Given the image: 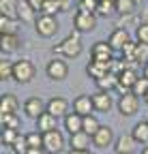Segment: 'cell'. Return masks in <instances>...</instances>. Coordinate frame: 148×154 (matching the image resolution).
Wrapping results in <instances>:
<instances>
[{
	"label": "cell",
	"mask_w": 148,
	"mask_h": 154,
	"mask_svg": "<svg viewBox=\"0 0 148 154\" xmlns=\"http://www.w3.org/2000/svg\"><path fill=\"white\" fill-rule=\"evenodd\" d=\"M54 54L67 58V60L80 58V54H82V38H80V34L73 32V34H69L67 38H62L58 45H54Z\"/></svg>",
	"instance_id": "1"
},
{
	"label": "cell",
	"mask_w": 148,
	"mask_h": 154,
	"mask_svg": "<svg viewBox=\"0 0 148 154\" xmlns=\"http://www.w3.org/2000/svg\"><path fill=\"white\" fill-rule=\"evenodd\" d=\"M34 75H36V66L26 60V58H22V60H17L13 62V79L17 84H28L34 79Z\"/></svg>",
	"instance_id": "2"
},
{
	"label": "cell",
	"mask_w": 148,
	"mask_h": 154,
	"mask_svg": "<svg viewBox=\"0 0 148 154\" xmlns=\"http://www.w3.org/2000/svg\"><path fill=\"white\" fill-rule=\"evenodd\" d=\"M34 28H36V34L43 36V38H52L54 34L58 32V19L52 17V15H39L34 22Z\"/></svg>",
	"instance_id": "3"
},
{
	"label": "cell",
	"mask_w": 148,
	"mask_h": 154,
	"mask_svg": "<svg viewBox=\"0 0 148 154\" xmlns=\"http://www.w3.org/2000/svg\"><path fill=\"white\" fill-rule=\"evenodd\" d=\"M73 28H75V32H92L97 28V15L95 13H86V11H77L75 17H73Z\"/></svg>",
	"instance_id": "4"
},
{
	"label": "cell",
	"mask_w": 148,
	"mask_h": 154,
	"mask_svg": "<svg viewBox=\"0 0 148 154\" xmlns=\"http://www.w3.org/2000/svg\"><path fill=\"white\" fill-rule=\"evenodd\" d=\"M116 107H118L120 116H127V118H129V116H135L140 111V96L133 94V92H127V94H122L118 99Z\"/></svg>",
	"instance_id": "5"
},
{
	"label": "cell",
	"mask_w": 148,
	"mask_h": 154,
	"mask_svg": "<svg viewBox=\"0 0 148 154\" xmlns=\"http://www.w3.org/2000/svg\"><path fill=\"white\" fill-rule=\"evenodd\" d=\"M45 73H47L49 79L60 82V79H65V77L69 75V64L62 60V58H54V60H49V62H47Z\"/></svg>",
	"instance_id": "6"
},
{
	"label": "cell",
	"mask_w": 148,
	"mask_h": 154,
	"mask_svg": "<svg viewBox=\"0 0 148 154\" xmlns=\"http://www.w3.org/2000/svg\"><path fill=\"white\" fill-rule=\"evenodd\" d=\"M65 148V137H62V133L56 128V131H52V133H45L43 135V150L47 154H56Z\"/></svg>",
	"instance_id": "7"
},
{
	"label": "cell",
	"mask_w": 148,
	"mask_h": 154,
	"mask_svg": "<svg viewBox=\"0 0 148 154\" xmlns=\"http://www.w3.org/2000/svg\"><path fill=\"white\" fill-rule=\"evenodd\" d=\"M90 60H101V62H109L114 60V47L107 41H99L90 47Z\"/></svg>",
	"instance_id": "8"
},
{
	"label": "cell",
	"mask_w": 148,
	"mask_h": 154,
	"mask_svg": "<svg viewBox=\"0 0 148 154\" xmlns=\"http://www.w3.org/2000/svg\"><path fill=\"white\" fill-rule=\"evenodd\" d=\"M24 111H26L28 118L39 120L47 111V103H43V99H39V96H30V99H26V103H24Z\"/></svg>",
	"instance_id": "9"
},
{
	"label": "cell",
	"mask_w": 148,
	"mask_h": 154,
	"mask_svg": "<svg viewBox=\"0 0 148 154\" xmlns=\"http://www.w3.org/2000/svg\"><path fill=\"white\" fill-rule=\"evenodd\" d=\"M73 111L80 113L82 118H86V116H92V111H95L92 96H88V94H80V96H75V101H73Z\"/></svg>",
	"instance_id": "10"
},
{
	"label": "cell",
	"mask_w": 148,
	"mask_h": 154,
	"mask_svg": "<svg viewBox=\"0 0 148 154\" xmlns=\"http://www.w3.org/2000/svg\"><path fill=\"white\" fill-rule=\"evenodd\" d=\"M107 43L114 47V51H122L127 43H131V38H129V32H127L124 28H116V30H112V34H109V38H107Z\"/></svg>",
	"instance_id": "11"
},
{
	"label": "cell",
	"mask_w": 148,
	"mask_h": 154,
	"mask_svg": "<svg viewBox=\"0 0 148 154\" xmlns=\"http://www.w3.org/2000/svg\"><path fill=\"white\" fill-rule=\"evenodd\" d=\"M47 111L56 118H67L69 116V103L62 99V96H54V99L47 101Z\"/></svg>",
	"instance_id": "12"
},
{
	"label": "cell",
	"mask_w": 148,
	"mask_h": 154,
	"mask_svg": "<svg viewBox=\"0 0 148 154\" xmlns=\"http://www.w3.org/2000/svg\"><path fill=\"white\" fill-rule=\"evenodd\" d=\"M15 17L22 19V22H36V11L28 0H20L15 9Z\"/></svg>",
	"instance_id": "13"
},
{
	"label": "cell",
	"mask_w": 148,
	"mask_h": 154,
	"mask_svg": "<svg viewBox=\"0 0 148 154\" xmlns=\"http://www.w3.org/2000/svg\"><path fill=\"white\" fill-rule=\"evenodd\" d=\"M112 137H114L112 128L101 124V128H99L95 135H92V143H95L97 148H101V150H103V148H109V146H112Z\"/></svg>",
	"instance_id": "14"
},
{
	"label": "cell",
	"mask_w": 148,
	"mask_h": 154,
	"mask_svg": "<svg viewBox=\"0 0 148 154\" xmlns=\"http://www.w3.org/2000/svg\"><path fill=\"white\" fill-rule=\"evenodd\" d=\"M135 139H133V135H120V137L116 139V143H114V150H116V154H133V150H135Z\"/></svg>",
	"instance_id": "15"
},
{
	"label": "cell",
	"mask_w": 148,
	"mask_h": 154,
	"mask_svg": "<svg viewBox=\"0 0 148 154\" xmlns=\"http://www.w3.org/2000/svg\"><path fill=\"white\" fill-rule=\"evenodd\" d=\"M92 103H95V111H101V113H107L109 109H112V94L109 92H97V94H92Z\"/></svg>",
	"instance_id": "16"
},
{
	"label": "cell",
	"mask_w": 148,
	"mask_h": 154,
	"mask_svg": "<svg viewBox=\"0 0 148 154\" xmlns=\"http://www.w3.org/2000/svg\"><path fill=\"white\" fill-rule=\"evenodd\" d=\"M86 73H88V77H92V79H101L103 75H107L109 73V62H101V60H90L88 62V66H86Z\"/></svg>",
	"instance_id": "17"
},
{
	"label": "cell",
	"mask_w": 148,
	"mask_h": 154,
	"mask_svg": "<svg viewBox=\"0 0 148 154\" xmlns=\"http://www.w3.org/2000/svg\"><path fill=\"white\" fill-rule=\"evenodd\" d=\"M69 143H71V150H90V146H92V137H90L88 133L80 131V133H75V135H71Z\"/></svg>",
	"instance_id": "18"
},
{
	"label": "cell",
	"mask_w": 148,
	"mask_h": 154,
	"mask_svg": "<svg viewBox=\"0 0 148 154\" xmlns=\"http://www.w3.org/2000/svg\"><path fill=\"white\" fill-rule=\"evenodd\" d=\"M58 118H56V116H52L49 111H45L43 116H41V118L39 120H36V131H39V133H52V131H56V126H58V122H56Z\"/></svg>",
	"instance_id": "19"
},
{
	"label": "cell",
	"mask_w": 148,
	"mask_h": 154,
	"mask_svg": "<svg viewBox=\"0 0 148 154\" xmlns=\"http://www.w3.org/2000/svg\"><path fill=\"white\" fill-rule=\"evenodd\" d=\"M65 128H67V133L69 135H75V133H80V131H84V118L80 113H69L67 118H65Z\"/></svg>",
	"instance_id": "20"
},
{
	"label": "cell",
	"mask_w": 148,
	"mask_h": 154,
	"mask_svg": "<svg viewBox=\"0 0 148 154\" xmlns=\"http://www.w3.org/2000/svg\"><path fill=\"white\" fill-rule=\"evenodd\" d=\"M0 47L2 51H17L22 47V41H20V34H2L0 36Z\"/></svg>",
	"instance_id": "21"
},
{
	"label": "cell",
	"mask_w": 148,
	"mask_h": 154,
	"mask_svg": "<svg viewBox=\"0 0 148 154\" xmlns=\"http://www.w3.org/2000/svg\"><path fill=\"white\" fill-rule=\"evenodd\" d=\"M97 88L101 92H109V90H116L118 88V75L109 71L107 75H103L101 79H97Z\"/></svg>",
	"instance_id": "22"
},
{
	"label": "cell",
	"mask_w": 148,
	"mask_h": 154,
	"mask_svg": "<svg viewBox=\"0 0 148 154\" xmlns=\"http://www.w3.org/2000/svg\"><path fill=\"white\" fill-rule=\"evenodd\" d=\"M20 103H17V96L15 94H2V99H0V116L2 113H15Z\"/></svg>",
	"instance_id": "23"
},
{
	"label": "cell",
	"mask_w": 148,
	"mask_h": 154,
	"mask_svg": "<svg viewBox=\"0 0 148 154\" xmlns=\"http://www.w3.org/2000/svg\"><path fill=\"white\" fill-rule=\"evenodd\" d=\"M0 32L2 34H20V22L15 17H0Z\"/></svg>",
	"instance_id": "24"
},
{
	"label": "cell",
	"mask_w": 148,
	"mask_h": 154,
	"mask_svg": "<svg viewBox=\"0 0 148 154\" xmlns=\"http://www.w3.org/2000/svg\"><path fill=\"white\" fill-rule=\"evenodd\" d=\"M131 135H133V139H135L137 143H144V146H148V120H142V122H137V124L133 126Z\"/></svg>",
	"instance_id": "25"
},
{
	"label": "cell",
	"mask_w": 148,
	"mask_h": 154,
	"mask_svg": "<svg viewBox=\"0 0 148 154\" xmlns=\"http://www.w3.org/2000/svg\"><path fill=\"white\" fill-rule=\"evenodd\" d=\"M137 79H140V77H137V71H135V69H124V71L118 75V84L131 88V90H133V86H135Z\"/></svg>",
	"instance_id": "26"
},
{
	"label": "cell",
	"mask_w": 148,
	"mask_h": 154,
	"mask_svg": "<svg viewBox=\"0 0 148 154\" xmlns=\"http://www.w3.org/2000/svg\"><path fill=\"white\" fill-rule=\"evenodd\" d=\"M114 9H116L118 15H131L133 9H135V2H133V0H116Z\"/></svg>",
	"instance_id": "27"
},
{
	"label": "cell",
	"mask_w": 148,
	"mask_h": 154,
	"mask_svg": "<svg viewBox=\"0 0 148 154\" xmlns=\"http://www.w3.org/2000/svg\"><path fill=\"white\" fill-rule=\"evenodd\" d=\"M0 122H2V128H20V120H17V113H2L0 116Z\"/></svg>",
	"instance_id": "28"
},
{
	"label": "cell",
	"mask_w": 148,
	"mask_h": 154,
	"mask_svg": "<svg viewBox=\"0 0 148 154\" xmlns=\"http://www.w3.org/2000/svg\"><path fill=\"white\" fill-rule=\"evenodd\" d=\"M99 128H101V124H99V120L95 118V116H86V118H84V133H88L90 137H92Z\"/></svg>",
	"instance_id": "29"
},
{
	"label": "cell",
	"mask_w": 148,
	"mask_h": 154,
	"mask_svg": "<svg viewBox=\"0 0 148 154\" xmlns=\"http://www.w3.org/2000/svg\"><path fill=\"white\" fill-rule=\"evenodd\" d=\"M60 11H62V7H60V0H47L41 13H43V15H52V17H56Z\"/></svg>",
	"instance_id": "30"
},
{
	"label": "cell",
	"mask_w": 148,
	"mask_h": 154,
	"mask_svg": "<svg viewBox=\"0 0 148 154\" xmlns=\"http://www.w3.org/2000/svg\"><path fill=\"white\" fill-rule=\"evenodd\" d=\"M20 137H22V135L17 133L15 128H5V131H2V143L9 146V148H13V143L20 139Z\"/></svg>",
	"instance_id": "31"
},
{
	"label": "cell",
	"mask_w": 148,
	"mask_h": 154,
	"mask_svg": "<svg viewBox=\"0 0 148 154\" xmlns=\"http://www.w3.org/2000/svg\"><path fill=\"white\" fill-rule=\"evenodd\" d=\"M26 143L28 148H43V133H26Z\"/></svg>",
	"instance_id": "32"
},
{
	"label": "cell",
	"mask_w": 148,
	"mask_h": 154,
	"mask_svg": "<svg viewBox=\"0 0 148 154\" xmlns=\"http://www.w3.org/2000/svg\"><path fill=\"white\" fill-rule=\"evenodd\" d=\"M97 9H99V0H77V11H86V13L97 15Z\"/></svg>",
	"instance_id": "33"
},
{
	"label": "cell",
	"mask_w": 148,
	"mask_h": 154,
	"mask_svg": "<svg viewBox=\"0 0 148 154\" xmlns=\"http://www.w3.org/2000/svg\"><path fill=\"white\" fill-rule=\"evenodd\" d=\"M135 60L142 66L148 62V43H137V47H135Z\"/></svg>",
	"instance_id": "34"
},
{
	"label": "cell",
	"mask_w": 148,
	"mask_h": 154,
	"mask_svg": "<svg viewBox=\"0 0 148 154\" xmlns=\"http://www.w3.org/2000/svg\"><path fill=\"white\" fill-rule=\"evenodd\" d=\"M17 2H20V0H0V9H2V15H7V17L15 15Z\"/></svg>",
	"instance_id": "35"
},
{
	"label": "cell",
	"mask_w": 148,
	"mask_h": 154,
	"mask_svg": "<svg viewBox=\"0 0 148 154\" xmlns=\"http://www.w3.org/2000/svg\"><path fill=\"white\" fill-rule=\"evenodd\" d=\"M9 77H13V62H9L7 58H2V62H0V79L7 82Z\"/></svg>",
	"instance_id": "36"
},
{
	"label": "cell",
	"mask_w": 148,
	"mask_h": 154,
	"mask_svg": "<svg viewBox=\"0 0 148 154\" xmlns=\"http://www.w3.org/2000/svg\"><path fill=\"white\" fill-rule=\"evenodd\" d=\"M131 92L137 94V96H146V94H148V79H146V77H140V79L135 82V86H133Z\"/></svg>",
	"instance_id": "37"
},
{
	"label": "cell",
	"mask_w": 148,
	"mask_h": 154,
	"mask_svg": "<svg viewBox=\"0 0 148 154\" xmlns=\"http://www.w3.org/2000/svg\"><path fill=\"white\" fill-rule=\"evenodd\" d=\"M124 69H129L127 66V62L122 60V58H120V60H118V58H114V60H109V71H112V73H116V75H120Z\"/></svg>",
	"instance_id": "38"
},
{
	"label": "cell",
	"mask_w": 148,
	"mask_h": 154,
	"mask_svg": "<svg viewBox=\"0 0 148 154\" xmlns=\"http://www.w3.org/2000/svg\"><path fill=\"white\" fill-rule=\"evenodd\" d=\"M112 11H116V9H114V2H99L97 17H105V15H109Z\"/></svg>",
	"instance_id": "39"
},
{
	"label": "cell",
	"mask_w": 148,
	"mask_h": 154,
	"mask_svg": "<svg viewBox=\"0 0 148 154\" xmlns=\"http://www.w3.org/2000/svg\"><path fill=\"white\" fill-rule=\"evenodd\" d=\"M135 36H137V43H148V24H140L135 30Z\"/></svg>",
	"instance_id": "40"
},
{
	"label": "cell",
	"mask_w": 148,
	"mask_h": 154,
	"mask_svg": "<svg viewBox=\"0 0 148 154\" xmlns=\"http://www.w3.org/2000/svg\"><path fill=\"white\" fill-rule=\"evenodd\" d=\"M28 2H30V5L34 7V11H39V13H41V11H43V7H45V2H47V0H28Z\"/></svg>",
	"instance_id": "41"
},
{
	"label": "cell",
	"mask_w": 148,
	"mask_h": 154,
	"mask_svg": "<svg viewBox=\"0 0 148 154\" xmlns=\"http://www.w3.org/2000/svg\"><path fill=\"white\" fill-rule=\"evenodd\" d=\"M43 152H45L43 148H28L26 150V154H43Z\"/></svg>",
	"instance_id": "42"
},
{
	"label": "cell",
	"mask_w": 148,
	"mask_h": 154,
	"mask_svg": "<svg viewBox=\"0 0 148 154\" xmlns=\"http://www.w3.org/2000/svg\"><path fill=\"white\" fill-rule=\"evenodd\" d=\"M67 154H90L88 150H69Z\"/></svg>",
	"instance_id": "43"
},
{
	"label": "cell",
	"mask_w": 148,
	"mask_h": 154,
	"mask_svg": "<svg viewBox=\"0 0 148 154\" xmlns=\"http://www.w3.org/2000/svg\"><path fill=\"white\" fill-rule=\"evenodd\" d=\"M142 24H148V11L142 13Z\"/></svg>",
	"instance_id": "44"
},
{
	"label": "cell",
	"mask_w": 148,
	"mask_h": 154,
	"mask_svg": "<svg viewBox=\"0 0 148 154\" xmlns=\"http://www.w3.org/2000/svg\"><path fill=\"white\" fill-rule=\"evenodd\" d=\"M144 77H146V79H148V62L144 64Z\"/></svg>",
	"instance_id": "45"
},
{
	"label": "cell",
	"mask_w": 148,
	"mask_h": 154,
	"mask_svg": "<svg viewBox=\"0 0 148 154\" xmlns=\"http://www.w3.org/2000/svg\"><path fill=\"white\" fill-rule=\"evenodd\" d=\"M140 154H148V146H144V148H142V152H140Z\"/></svg>",
	"instance_id": "46"
},
{
	"label": "cell",
	"mask_w": 148,
	"mask_h": 154,
	"mask_svg": "<svg viewBox=\"0 0 148 154\" xmlns=\"http://www.w3.org/2000/svg\"><path fill=\"white\" fill-rule=\"evenodd\" d=\"M99 2H116V0H99Z\"/></svg>",
	"instance_id": "47"
},
{
	"label": "cell",
	"mask_w": 148,
	"mask_h": 154,
	"mask_svg": "<svg viewBox=\"0 0 148 154\" xmlns=\"http://www.w3.org/2000/svg\"><path fill=\"white\" fill-rule=\"evenodd\" d=\"M133 2H135V5H140V2H144V0H133Z\"/></svg>",
	"instance_id": "48"
},
{
	"label": "cell",
	"mask_w": 148,
	"mask_h": 154,
	"mask_svg": "<svg viewBox=\"0 0 148 154\" xmlns=\"http://www.w3.org/2000/svg\"><path fill=\"white\" fill-rule=\"evenodd\" d=\"M144 101H146V105H148V94H146V96H144Z\"/></svg>",
	"instance_id": "49"
}]
</instances>
